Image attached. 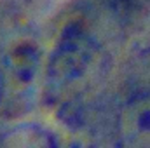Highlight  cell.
Wrapping results in <instances>:
<instances>
[{"label": "cell", "mask_w": 150, "mask_h": 148, "mask_svg": "<svg viewBox=\"0 0 150 148\" xmlns=\"http://www.w3.org/2000/svg\"><path fill=\"white\" fill-rule=\"evenodd\" d=\"M101 58V47L86 18L70 19L45 66L44 96L58 108H68L89 87Z\"/></svg>", "instance_id": "obj_1"}, {"label": "cell", "mask_w": 150, "mask_h": 148, "mask_svg": "<svg viewBox=\"0 0 150 148\" xmlns=\"http://www.w3.org/2000/svg\"><path fill=\"white\" fill-rule=\"evenodd\" d=\"M115 127L120 145L150 148V91L133 94L120 106Z\"/></svg>", "instance_id": "obj_2"}, {"label": "cell", "mask_w": 150, "mask_h": 148, "mask_svg": "<svg viewBox=\"0 0 150 148\" xmlns=\"http://www.w3.org/2000/svg\"><path fill=\"white\" fill-rule=\"evenodd\" d=\"M40 51L33 42L23 40L14 44L4 56V70L16 84L28 85L38 72Z\"/></svg>", "instance_id": "obj_3"}, {"label": "cell", "mask_w": 150, "mask_h": 148, "mask_svg": "<svg viewBox=\"0 0 150 148\" xmlns=\"http://www.w3.org/2000/svg\"><path fill=\"white\" fill-rule=\"evenodd\" d=\"M2 145H28V147H51L54 145L52 136L40 129H14L0 140Z\"/></svg>", "instance_id": "obj_4"}, {"label": "cell", "mask_w": 150, "mask_h": 148, "mask_svg": "<svg viewBox=\"0 0 150 148\" xmlns=\"http://www.w3.org/2000/svg\"><path fill=\"white\" fill-rule=\"evenodd\" d=\"M4 91H5V78H4V72L0 68V101L4 98Z\"/></svg>", "instance_id": "obj_5"}]
</instances>
